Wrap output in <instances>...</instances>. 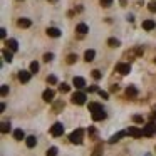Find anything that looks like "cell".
Returning a JSON list of instances; mask_svg holds the SVG:
<instances>
[{
    "mask_svg": "<svg viewBox=\"0 0 156 156\" xmlns=\"http://www.w3.org/2000/svg\"><path fill=\"white\" fill-rule=\"evenodd\" d=\"M10 122H7V121H4L2 122V128H0V131H2V134H7L9 131H10Z\"/></svg>",
    "mask_w": 156,
    "mask_h": 156,
    "instance_id": "23",
    "label": "cell"
},
{
    "mask_svg": "<svg viewBox=\"0 0 156 156\" xmlns=\"http://www.w3.org/2000/svg\"><path fill=\"white\" fill-rule=\"evenodd\" d=\"M108 45H109V47H118L119 41H118V39H114V37H111V39H108Z\"/></svg>",
    "mask_w": 156,
    "mask_h": 156,
    "instance_id": "29",
    "label": "cell"
},
{
    "mask_svg": "<svg viewBox=\"0 0 156 156\" xmlns=\"http://www.w3.org/2000/svg\"><path fill=\"white\" fill-rule=\"evenodd\" d=\"M49 2H55V0H49Z\"/></svg>",
    "mask_w": 156,
    "mask_h": 156,
    "instance_id": "44",
    "label": "cell"
},
{
    "mask_svg": "<svg viewBox=\"0 0 156 156\" xmlns=\"http://www.w3.org/2000/svg\"><path fill=\"white\" fill-rule=\"evenodd\" d=\"M133 121H134V122H138V124H141V122H144V119H143V116L136 114V116H133Z\"/></svg>",
    "mask_w": 156,
    "mask_h": 156,
    "instance_id": "33",
    "label": "cell"
},
{
    "mask_svg": "<svg viewBox=\"0 0 156 156\" xmlns=\"http://www.w3.org/2000/svg\"><path fill=\"white\" fill-rule=\"evenodd\" d=\"M25 144H27V148H35L37 138H35V136H27V138H25Z\"/></svg>",
    "mask_w": 156,
    "mask_h": 156,
    "instance_id": "18",
    "label": "cell"
},
{
    "mask_svg": "<svg viewBox=\"0 0 156 156\" xmlns=\"http://www.w3.org/2000/svg\"><path fill=\"white\" fill-rule=\"evenodd\" d=\"M119 91V86H111V92H118Z\"/></svg>",
    "mask_w": 156,
    "mask_h": 156,
    "instance_id": "42",
    "label": "cell"
},
{
    "mask_svg": "<svg viewBox=\"0 0 156 156\" xmlns=\"http://www.w3.org/2000/svg\"><path fill=\"white\" fill-rule=\"evenodd\" d=\"M57 153H59V149L55 148V146H52V148H49V149H47L45 156H57Z\"/></svg>",
    "mask_w": 156,
    "mask_h": 156,
    "instance_id": "27",
    "label": "cell"
},
{
    "mask_svg": "<svg viewBox=\"0 0 156 156\" xmlns=\"http://www.w3.org/2000/svg\"><path fill=\"white\" fill-rule=\"evenodd\" d=\"M30 77H32V72L30 71H19V81L20 82H29L30 81Z\"/></svg>",
    "mask_w": 156,
    "mask_h": 156,
    "instance_id": "7",
    "label": "cell"
},
{
    "mask_svg": "<svg viewBox=\"0 0 156 156\" xmlns=\"http://www.w3.org/2000/svg\"><path fill=\"white\" fill-rule=\"evenodd\" d=\"M126 96H128L129 99H134L136 96H138V89H136L134 86H128V87H126Z\"/></svg>",
    "mask_w": 156,
    "mask_h": 156,
    "instance_id": "13",
    "label": "cell"
},
{
    "mask_svg": "<svg viewBox=\"0 0 156 156\" xmlns=\"http://www.w3.org/2000/svg\"><path fill=\"white\" fill-rule=\"evenodd\" d=\"M99 109H102V106L99 102H89V112H96Z\"/></svg>",
    "mask_w": 156,
    "mask_h": 156,
    "instance_id": "21",
    "label": "cell"
},
{
    "mask_svg": "<svg viewBox=\"0 0 156 156\" xmlns=\"http://www.w3.org/2000/svg\"><path fill=\"white\" fill-rule=\"evenodd\" d=\"M0 94L4 96V98L9 94V86H7V84H2V89H0Z\"/></svg>",
    "mask_w": 156,
    "mask_h": 156,
    "instance_id": "32",
    "label": "cell"
},
{
    "mask_svg": "<svg viewBox=\"0 0 156 156\" xmlns=\"http://www.w3.org/2000/svg\"><path fill=\"white\" fill-rule=\"evenodd\" d=\"M86 99H87V96H86V92H74L72 94V98H71V101H72V104H77V106H82V104H86Z\"/></svg>",
    "mask_w": 156,
    "mask_h": 156,
    "instance_id": "2",
    "label": "cell"
},
{
    "mask_svg": "<svg viewBox=\"0 0 156 156\" xmlns=\"http://www.w3.org/2000/svg\"><path fill=\"white\" fill-rule=\"evenodd\" d=\"M0 37H2V39L7 37V30H5V29H0Z\"/></svg>",
    "mask_w": 156,
    "mask_h": 156,
    "instance_id": "39",
    "label": "cell"
},
{
    "mask_svg": "<svg viewBox=\"0 0 156 156\" xmlns=\"http://www.w3.org/2000/svg\"><path fill=\"white\" fill-rule=\"evenodd\" d=\"M148 9H149V12H156V0H153V2H149Z\"/></svg>",
    "mask_w": 156,
    "mask_h": 156,
    "instance_id": "35",
    "label": "cell"
},
{
    "mask_svg": "<svg viewBox=\"0 0 156 156\" xmlns=\"http://www.w3.org/2000/svg\"><path fill=\"white\" fill-rule=\"evenodd\" d=\"M59 91H61L62 94H66V92H69V91H71V86H69V84H66V82H62V84L59 86Z\"/></svg>",
    "mask_w": 156,
    "mask_h": 156,
    "instance_id": "26",
    "label": "cell"
},
{
    "mask_svg": "<svg viewBox=\"0 0 156 156\" xmlns=\"http://www.w3.org/2000/svg\"><path fill=\"white\" fill-rule=\"evenodd\" d=\"M96 91H99L98 86H91V87H89V92H96Z\"/></svg>",
    "mask_w": 156,
    "mask_h": 156,
    "instance_id": "41",
    "label": "cell"
},
{
    "mask_svg": "<svg viewBox=\"0 0 156 156\" xmlns=\"http://www.w3.org/2000/svg\"><path fill=\"white\" fill-rule=\"evenodd\" d=\"M62 133H64V126H62V122H55L54 126H51V134L54 136V138L62 136Z\"/></svg>",
    "mask_w": 156,
    "mask_h": 156,
    "instance_id": "5",
    "label": "cell"
},
{
    "mask_svg": "<svg viewBox=\"0 0 156 156\" xmlns=\"http://www.w3.org/2000/svg\"><path fill=\"white\" fill-rule=\"evenodd\" d=\"M14 138L17 139V141H22V139H25V133L22 131V129H15V131H14Z\"/></svg>",
    "mask_w": 156,
    "mask_h": 156,
    "instance_id": "20",
    "label": "cell"
},
{
    "mask_svg": "<svg viewBox=\"0 0 156 156\" xmlns=\"http://www.w3.org/2000/svg\"><path fill=\"white\" fill-rule=\"evenodd\" d=\"M87 133H89V136H96V129L94 128H89Z\"/></svg>",
    "mask_w": 156,
    "mask_h": 156,
    "instance_id": "40",
    "label": "cell"
},
{
    "mask_svg": "<svg viewBox=\"0 0 156 156\" xmlns=\"http://www.w3.org/2000/svg\"><path fill=\"white\" fill-rule=\"evenodd\" d=\"M156 134V122H148L146 126H143V136L146 138H153Z\"/></svg>",
    "mask_w": 156,
    "mask_h": 156,
    "instance_id": "3",
    "label": "cell"
},
{
    "mask_svg": "<svg viewBox=\"0 0 156 156\" xmlns=\"http://www.w3.org/2000/svg\"><path fill=\"white\" fill-rule=\"evenodd\" d=\"M47 82H49V84H57V77H55V76H49Z\"/></svg>",
    "mask_w": 156,
    "mask_h": 156,
    "instance_id": "36",
    "label": "cell"
},
{
    "mask_svg": "<svg viewBox=\"0 0 156 156\" xmlns=\"http://www.w3.org/2000/svg\"><path fill=\"white\" fill-rule=\"evenodd\" d=\"M64 101H57V102H54V112H61L62 109H64Z\"/></svg>",
    "mask_w": 156,
    "mask_h": 156,
    "instance_id": "25",
    "label": "cell"
},
{
    "mask_svg": "<svg viewBox=\"0 0 156 156\" xmlns=\"http://www.w3.org/2000/svg\"><path fill=\"white\" fill-rule=\"evenodd\" d=\"M12 59H14V54H12V51H9V49H5V51H4V61H7V62H12Z\"/></svg>",
    "mask_w": 156,
    "mask_h": 156,
    "instance_id": "24",
    "label": "cell"
},
{
    "mask_svg": "<svg viewBox=\"0 0 156 156\" xmlns=\"http://www.w3.org/2000/svg\"><path fill=\"white\" fill-rule=\"evenodd\" d=\"M128 134V131H119V133H116V134H112L111 138H109V143H111V144H114V143H118L119 139L122 138V136H126Z\"/></svg>",
    "mask_w": 156,
    "mask_h": 156,
    "instance_id": "12",
    "label": "cell"
},
{
    "mask_svg": "<svg viewBox=\"0 0 156 156\" xmlns=\"http://www.w3.org/2000/svg\"><path fill=\"white\" fill-rule=\"evenodd\" d=\"M76 61H77V54H69L67 59H66V62H67V64H74Z\"/></svg>",
    "mask_w": 156,
    "mask_h": 156,
    "instance_id": "28",
    "label": "cell"
},
{
    "mask_svg": "<svg viewBox=\"0 0 156 156\" xmlns=\"http://www.w3.org/2000/svg\"><path fill=\"white\" fill-rule=\"evenodd\" d=\"M91 156H102V143L96 144V148H94V151H92Z\"/></svg>",
    "mask_w": 156,
    "mask_h": 156,
    "instance_id": "22",
    "label": "cell"
},
{
    "mask_svg": "<svg viewBox=\"0 0 156 156\" xmlns=\"http://www.w3.org/2000/svg\"><path fill=\"white\" fill-rule=\"evenodd\" d=\"M116 72H119L121 76H128L131 72V66L126 62H119V64H116Z\"/></svg>",
    "mask_w": 156,
    "mask_h": 156,
    "instance_id": "4",
    "label": "cell"
},
{
    "mask_svg": "<svg viewBox=\"0 0 156 156\" xmlns=\"http://www.w3.org/2000/svg\"><path fill=\"white\" fill-rule=\"evenodd\" d=\"M128 134L131 136V138H143V129H139V128H136V126H131V128L128 129Z\"/></svg>",
    "mask_w": 156,
    "mask_h": 156,
    "instance_id": "6",
    "label": "cell"
},
{
    "mask_svg": "<svg viewBox=\"0 0 156 156\" xmlns=\"http://www.w3.org/2000/svg\"><path fill=\"white\" fill-rule=\"evenodd\" d=\"M54 96H55V92L52 91V89H45L44 94H42V99H44L45 102H52L54 101Z\"/></svg>",
    "mask_w": 156,
    "mask_h": 156,
    "instance_id": "10",
    "label": "cell"
},
{
    "mask_svg": "<svg viewBox=\"0 0 156 156\" xmlns=\"http://www.w3.org/2000/svg\"><path fill=\"white\" fill-rule=\"evenodd\" d=\"M153 118H156V106L153 108Z\"/></svg>",
    "mask_w": 156,
    "mask_h": 156,
    "instance_id": "43",
    "label": "cell"
},
{
    "mask_svg": "<svg viewBox=\"0 0 156 156\" xmlns=\"http://www.w3.org/2000/svg\"><path fill=\"white\" fill-rule=\"evenodd\" d=\"M91 116H92L94 121H102V119H106V111L104 109H99V111H96V112H91Z\"/></svg>",
    "mask_w": 156,
    "mask_h": 156,
    "instance_id": "11",
    "label": "cell"
},
{
    "mask_svg": "<svg viewBox=\"0 0 156 156\" xmlns=\"http://www.w3.org/2000/svg\"><path fill=\"white\" fill-rule=\"evenodd\" d=\"M72 84L76 86V89H84V87H86L84 77H79V76H74V79H72Z\"/></svg>",
    "mask_w": 156,
    "mask_h": 156,
    "instance_id": "8",
    "label": "cell"
},
{
    "mask_svg": "<svg viewBox=\"0 0 156 156\" xmlns=\"http://www.w3.org/2000/svg\"><path fill=\"white\" fill-rule=\"evenodd\" d=\"M99 96H101V98L102 99H109V94H108V92H106V91H102V89H99Z\"/></svg>",
    "mask_w": 156,
    "mask_h": 156,
    "instance_id": "38",
    "label": "cell"
},
{
    "mask_svg": "<svg viewBox=\"0 0 156 156\" xmlns=\"http://www.w3.org/2000/svg\"><path fill=\"white\" fill-rule=\"evenodd\" d=\"M47 35H49V37L57 39V37H61V30H59L57 27H49L47 29Z\"/></svg>",
    "mask_w": 156,
    "mask_h": 156,
    "instance_id": "15",
    "label": "cell"
},
{
    "mask_svg": "<svg viewBox=\"0 0 156 156\" xmlns=\"http://www.w3.org/2000/svg\"><path fill=\"white\" fill-rule=\"evenodd\" d=\"M94 57H96V51L87 49V51H86V54H84V61L86 62H92V61H94Z\"/></svg>",
    "mask_w": 156,
    "mask_h": 156,
    "instance_id": "17",
    "label": "cell"
},
{
    "mask_svg": "<svg viewBox=\"0 0 156 156\" xmlns=\"http://www.w3.org/2000/svg\"><path fill=\"white\" fill-rule=\"evenodd\" d=\"M112 2H114V0H99V4H101L104 9L111 7V5H112Z\"/></svg>",
    "mask_w": 156,
    "mask_h": 156,
    "instance_id": "30",
    "label": "cell"
},
{
    "mask_svg": "<svg viewBox=\"0 0 156 156\" xmlns=\"http://www.w3.org/2000/svg\"><path fill=\"white\" fill-rule=\"evenodd\" d=\"M101 76H102V74L98 71V69H94V71H92V77H94L96 81H98V79H101Z\"/></svg>",
    "mask_w": 156,
    "mask_h": 156,
    "instance_id": "37",
    "label": "cell"
},
{
    "mask_svg": "<svg viewBox=\"0 0 156 156\" xmlns=\"http://www.w3.org/2000/svg\"><path fill=\"white\" fill-rule=\"evenodd\" d=\"M39 71V64H37V62H30V72H32V74H35V72H37Z\"/></svg>",
    "mask_w": 156,
    "mask_h": 156,
    "instance_id": "31",
    "label": "cell"
},
{
    "mask_svg": "<svg viewBox=\"0 0 156 156\" xmlns=\"http://www.w3.org/2000/svg\"><path fill=\"white\" fill-rule=\"evenodd\" d=\"M17 25H19V27H20V29H27V27H30V25H32V20H30V19H19V20H17Z\"/></svg>",
    "mask_w": 156,
    "mask_h": 156,
    "instance_id": "14",
    "label": "cell"
},
{
    "mask_svg": "<svg viewBox=\"0 0 156 156\" xmlns=\"http://www.w3.org/2000/svg\"><path fill=\"white\" fill-rule=\"evenodd\" d=\"M141 27L144 29V30H153V29L156 27V22L154 20H151V19H146V20H143V24H141Z\"/></svg>",
    "mask_w": 156,
    "mask_h": 156,
    "instance_id": "9",
    "label": "cell"
},
{
    "mask_svg": "<svg viewBox=\"0 0 156 156\" xmlns=\"http://www.w3.org/2000/svg\"><path fill=\"white\" fill-rule=\"evenodd\" d=\"M154 62H156V59H154Z\"/></svg>",
    "mask_w": 156,
    "mask_h": 156,
    "instance_id": "45",
    "label": "cell"
},
{
    "mask_svg": "<svg viewBox=\"0 0 156 156\" xmlns=\"http://www.w3.org/2000/svg\"><path fill=\"white\" fill-rule=\"evenodd\" d=\"M76 32L81 34V35H84V34H87V32H89V27L86 24H79L77 27H76Z\"/></svg>",
    "mask_w": 156,
    "mask_h": 156,
    "instance_id": "19",
    "label": "cell"
},
{
    "mask_svg": "<svg viewBox=\"0 0 156 156\" xmlns=\"http://www.w3.org/2000/svg\"><path fill=\"white\" fill-rule=\"evenodd\" d=\"M5 44L9 45V49H10L12 52H17V51H19V42L15 41V39H9V41L5 42Z\"/></svg>",
    "mask_w": 156,
    "mask_h": 156,
    "instance_id": "16",
    "label": "cell"
},
{
    "mask_svg": "<svg viewBox=\"0 0 156 156\" xmlns=\"http://www.w3.org/2000/svg\"><path fill=\"white\" fill-rule=\"evenodd\" d=\"M82 138H84V129H81V128H77L76 131H72L71 134H69V141H71L72 144H81Z\"/></svg>",
    "mask_w": 156,
    "mask_h": 156,
    "instance_id": "1",
    "label": "cell"
},
{
    "mask_svg": "<svg viewBox=\"0 0 156 156\" xmlns=\"http://www.w3.org/2000/svg\"><path fill=\"white\" fill-rule=\"evenodd\" d=\"M52 59H54V54H52V52H47V54H44V61H45V62H51Z\"/></svg>",
    "mask_w": 156,
    "mask_h": 156,
    "instance_id": "34",
    "label": "cell"
}]
</instances>
